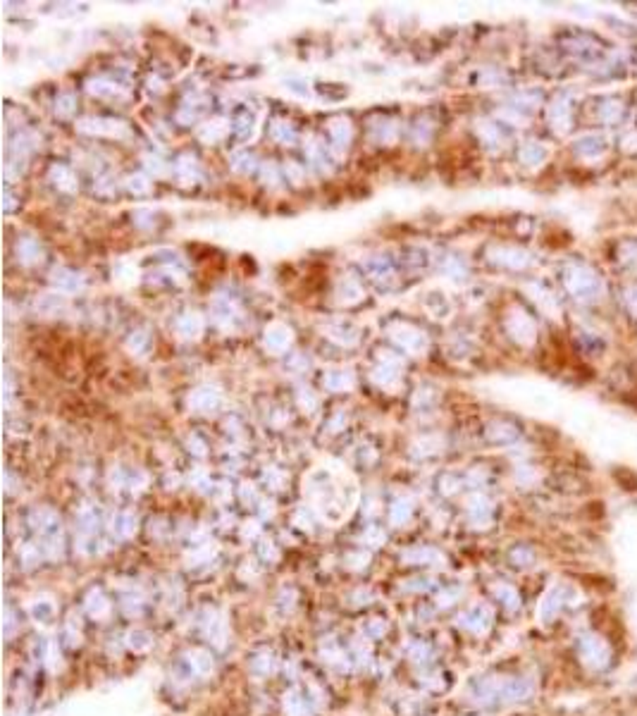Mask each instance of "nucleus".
Masks as SVG:
<instances>
[{
  "mask_svg": "<svg viewBox=\"0 0 637 716\" xmlns=\"http://www.w3.org/2000/svg\"><path fill=\"white\" fill-rule=\"evenodd\" d=\"M494 593L499 595V600H502L504 604H509V607H518V595H516V590H511L506 585H499L494 588Z\"/></svg>",
  "mask_w": 637,
  "mask_h": 716,
  "instance_id": "3",
  "label": "nucleus"
},
{
  "mask_svg": "<svg viewBox=\"0 0 637 716\" xmlns=\"http://www.w3.org/2000/svg\"><path fill=\"white\" fill-rule=\"evenodd\" d=\"M489 621H492V614L487 607H472L461 619V626L472 630V633H484V630L489 628Z\"/></svg>",
  "mask_w": 637,
  "mask_h": 716,
  "instance_id": "2",
  "label": "nucleus"
},
{
  "mask_svg": "<svg viewBox=\"0 0 637 716\" xmlns=\"http://www.w3.org/2000/svg\"><path fill=\"white\" fill-rule=\"evenodd\" d=\"M580 654H582V661L585 664H589L592 668H602V666H606L609 664V656H611V652H609V647H606V642H604L602 638H597V635H582L580 638Z\"/></svg>",
  "mask_w": 637,
  "mask_h": 716,
  "instance_id": "1",
  "label": "nucleus"
}]
</instances>
